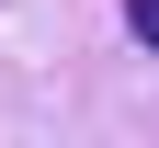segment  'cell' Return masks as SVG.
Returning <instances> with one entry per match:
<instances>
[{"instance_id": "6da1fadb", "label": "cell", "mask_w": 159, "mask_h": 148, "mask_svg": "<svg viewBox=\"0 0 159 148\" xmlns=\"http://www.w3.org/2000/svg\"><path fill=\"white\" fill-rule=\"evenodd\" d=\"M125 34H136L148 57H159V0H125Z\"/></svg>"}]
</instances>
